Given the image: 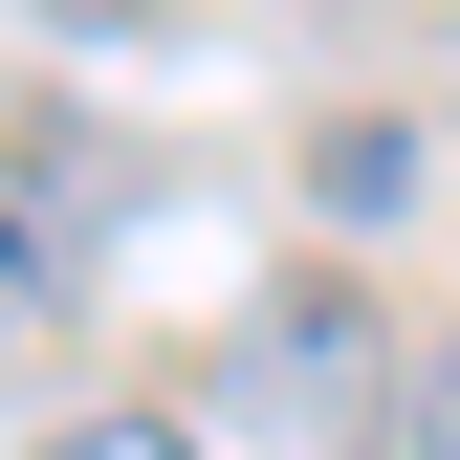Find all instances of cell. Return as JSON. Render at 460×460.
<instances>
[{
    "label": "cell",
    "instance_id": "cell-2",
    "mask_svg": "<svg viewBox=\"0 0 460 460\" xmlns=\"http://www.w3.org/2000/svg\"><path fill=\"white\" fill-rule=\"evenodd\" d=\"M66 285V198H0V307H44Z\"/></svg>",
    "mask_w": 460,
    "mask_h": 460
},
{
    "label": "cell",
    "instance_id": "cell-4",
    "mask_svg": "<svg viewBox=\"0 0 460 460\" xmlns=\"http://www.w3.org/2000/svg\"><path fill=\"white\" fill-rule=\"evenodd\" d=\"M44 460H198V438H176V417H66Z\"/></svg>",
    "mask_w": 460,
    "mask_h": 460
},
{
    "label": "cell",
    "instance_id": "cell-3",
    "mask_svg": "<svg viewBox=\"0 0 460 460\" xmlns=\"http://www.w3.org/2000/svg\"><path fill=\"white\" fill-rule=\"evenodd\" d=\"M394 417H417V460H460V351H417V373H394Z\"/></svg>",
    "mask_w": 460,
    "mask_h": 460
},
{
    "label": "cell",
    "instance_id": "cell-1",
    "mask_svg": "<svg viewBox=\"0 0 460 460\" xmlns=\"http://www.w3.org/2000/svg\"><path fill=\"white\" fill-rule=\"evenodd\" d=\"M307 198H329V219H394V198H417V132H373V110H351V132L307 154Z\"/></svg>",
    "mask_w": 460,
    "mask_h": 460
}]
</instances>
